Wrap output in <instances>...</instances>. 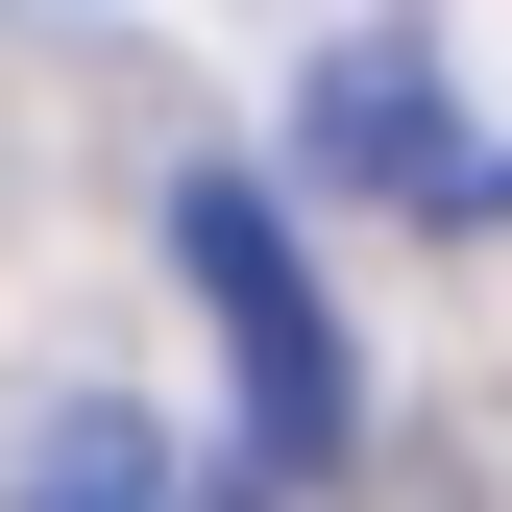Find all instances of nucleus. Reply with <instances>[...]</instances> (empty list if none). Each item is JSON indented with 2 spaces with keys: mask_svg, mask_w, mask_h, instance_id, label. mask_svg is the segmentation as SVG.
I'll list each match as a JSON object with an SVG mask.
<instances>
[{
  "mask_svg": "<svg viewBox=\"0 0 512 512\" xmlns=\"http://www.w3.org/2000/svg\"><path fill=\"white\" fill-rule=\"evenodd\" d=\"M171 269H196L220 366H244V464H269V488H317V464L366 439V366H342V293H317L293 196H269V171H171Z\"/></svg>",
  "mask_w": 512,
  "mask_h": 512,
  "instance_id": "1",
  "label": "nucleus"
},
{
  "mask_svg": "<svg viewBox=\"0 0 512 512\" xmlns=\"http://www.w3.org/2000/svg\"><path fill=\"white\" fill-rule=\"evenodd\" d=\"M293 171H317V196H366V220H439V244L512 220V147L464 122L439 25H342V49H317V74H293Z\"/></svg>",
  "mask_w": 512,
  "mask_h": 512,
  "instance_id": "2",
  "label": "nucleus"
},
{
  "mask_svg": "<svg viewBox=\"0 0 512 512\" xmlns=\"http://www.w3.org/2000/svg\"><path fill=\"white\" fill-rule=\"evenodd\" d=\"M25 512H171V439L122 415V391H49V439H25Z\"/></svg>",
  "mask_w": 512,
  "mask_h": 512,
  "instance_id": "3",
  "label": "nucleus"
}]
</instances>
